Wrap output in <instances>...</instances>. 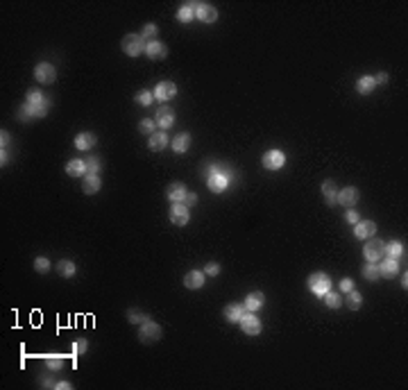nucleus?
Segmentation results:
<instances>
[{"label": "nucleus", "instance_id": "nucleus-35", "mask_svg": "<svg viewBox=\"0 0 408 390\" xmlns=\"http://www.w3.org/2000/svg\"><path fill=\"white\" fill-rule=\"evenodd\" d=\"M157 120L154 118H143V120L139 122V132L141 134H145V136H152L154 132H157Z\"/></svg>", "mask_w": 408, "mask_h": 390}, {"label": "nucleus", "instance_id": "nucleus-51", "mask_svg": "<svg viewBox=\"0 0 408 390\" xmlns=\"http://www.w3.org/2000/svg\"><path fill=\"white\" fill-rule=\"evenodd\" d=\"M41 385H43V388H54V383L48 379V376H45V379H41Z\"/></svg>", "mask_w": 408, "mask_h": 390}, {"label": "nucleus", "instance_id": "nucleus-36", "mask_svg": "<svg viewBox=\"0 0 408 390\" xmlns=\"http://www.w3.org/2000/svg\"><path fill=\"white\" fill-rule=\"evenodd\" d=\"M84 163H86V172H91V175H100V170H102V161L95 157L84 159Z\"/></svg>", "mask_w": 408, "mask_h": 390}, {"label": "nucleus", "instance_id": "nucleus-17", "mask_svg": "<svg viewBox=\"0 0 408 390\" xmlns=\"http://www.w3.org/2000/svg\"><path fill=\"white\" fill-rule=\"evenodd\" d=\"M148 148L152 150V152H161V150L168 148V132L163 129H157L152 136H148Z\"/></svg>", "mask_w": 408, "mask_h": 390}, {"label": "nucleus", "instance_id": "nucleus-5", "mask_svg": "<svg viewBox=\"0 0 408 390\" xmlns=\"http://www.w3.org/2000/svg\"><path fill=\"white\" fill-rule=\"evenodd\" d=\"M175 109L170 107V104H161V107H157V113H154V120H157L159 129H170L172 125H175Z\"/></svg>", "mask_w": 408, "mask_h": 390}, {"label": "nucleus", "instance_id": "nucleus-28", "mask_svg": "<svg viewBox=\"0 0 408 390\" xmlns=\"http://www.w3.org/2000/svg\"><path fill=\"white\" fill-rule=\"evenodd\" d=\"M374 89H376V84H374V77H372V75H363L361 80L356 82V91L361 95H370Z\"/></svg>", "mask_w": 408, "mask_h": 390}, {"label": "nucleus", "instance_id": "nucleus-11", "mask_svg": "<svg viewBox=\"0 0 408 390\" xmlns=\"http://www.w3.org/2000/svg\"><path fill=\"white\" fill-rule=\"evenodd\" d=\"M358 200H361V190L356 186H345L343 190H338V204H343L345 209L356 207Z\"/></svg>", "mask_w": 408, "mask_h": 390}, {"label": "nucleus", "instance_id": "nucleus-22", "mask_svg": "<svg viewBox=\"0 0 408 390\" xmlns=\"http://www.w3.org/2000/svg\"><path fill=\"white\" fill-rule=\"evenodd\" d=\"M166 195H168V200H170V202H184V198H186V186L181 184V181H172V184L168 186Z\"/></svg>", "mask_w": 408, "mask_h": 390}, {"label": "nucleus", "instance_id": "nucleus-10", "mask_svg": "<svg viewBox=\"0 0 408 390\" xmlns=\"http://www.w3.org/2000/svg\"><path fill=\"white\" fill-rule=\"evenodd\" d=\"M188 220H190L188 207H186L184 202H172V207H170V222H172V225L184 227Z\"/></svg>", "mask_w": 408, "mask_h": 390}, {"label": "nucleus", "instance_id": "nucleus-46", "mask_svg": "<svg viewBox=\"0 0 408 390\" xmlns=\"http://www.w3.org/2000/svg\"><path fill=\"white\" fill-rule=\"evenodd\" d=\"M352 288H354V281L349 279V277H345V279L340 281V290H343V293H349Z\"/></svg>", "mask_w": 408, "mask_h": 390}, {"label": "nucleus", "instance_id": "nucleus-32", "mask_svg": "<svg viewBox=\"0 0 408 390\" xmlns=\"http://www.w3.org/2000/svg\"><path fill=\"white\" fill-rule=\"evenodd\" d=\"M401 254H403V245L399 243V240H390L388 245H385V256L388 258H401Z\"/></svg>", "mask_w": 408, "mask_h": 390}, {"label": "nucleus", "instance_id": "nucleus-14", "mask_svg": "<svg viewBox=\"0 0 408 390\" xmlns=\"http://www.w3.org/2000/svg\"><path fill=\"white\" fill-rule=\"evenodd\" d=\"M229 177L227 175H222V172H216V175H211L207 179V186H209V190L211 193H225L227 188H229Z\"/></svg>", "mask_w": 408, "mask_h": 390}, {"label": "nucleus", "instance_id": "nucleus-21", "mask_svg": "<svg viewBox=\"0 0 408 390\" xmlns=\"http://www.w3.org/2000/svg\"><path fill=\"white\" fill-rule=\"evenodd\" d=\"M184 286H186V288H190V290L202 288V286H204V272H202V270H190V272H186Z\"/></svg>", "mask_w": 408, "mask_h": 390}, {"label": "nucleus", "instance_id": "nucleus-1", "mask_svg": "<svg viewBox=\"0 0 408 390\" xmlns=\"http://www.w3.org/2000/svg\"><path fill=\"white\" fill-rule=\"evenodd\" d=\"M161 336H163L161 324H157V322H152V320L141 322L139 340H141L143 345H154V343H159V340H161Z\"/></svg>", "mask_w": 408, "mask_h": 390}, {"label": "nucleus", "instance_id": "nucleus-30", "mask_svg": "<svg viewBox=\"0 0 408 390\" xmlns=\"http://www.w3.org/2000/svg\"><path fill=\"white\" fill-rule=\"evenodd\" d=\"M57 270H59V275H61V277H66V279H71V277H75L77 266L71 261V258H61V261L57 263Z\"/></svg>", "mask_w": 408, "mask_h": 390}, {"label": "nucleus", "instance_id": "nucleus-38", "mask_svg": "<svg viewBox=\"0 0 408 390\" xmlns=\"http://www.w3.org/2000/svg\"><path fill=\"white\" fill-rule=\"evenodd\" d=\"M136 102H139L141 107H150V104L154 102V93H150V91H139V93H136Z\"/></svg>", "mask_w": 408, "mask_h": 390}, {"label": "nucleus", "instance_id": "nucleus-24", "mask_svg": "<svg viewBox=\"0 0 408 390\" xmlns=\"http://www.w3.org/2000/svg\"><path fill=\"white\" fill-rule=\"evenodd\" d=\"M66 172H68V177H84L86 175L84 159H71V161L66 163Z\"/></svg>", "mask_w": 408, "mask_h": 390}, {"label": "nucleus", "instance_id": "nucleus-31", "mask_svg": "<svg viewBox=\"0 0 408 390\" xmlns=\"http://www.w3.org/2000/svg\"><path fill=\"white\" fill-rule=\"evenodd\" d=\"M361 275H363V279H367V281H379L381 279V272H379V266H376V263H365V266L361 268Z\"/></svg>", "mask_w": 408, "mask_h": 390}, {"label": "nucleus", "instance_id": "nucleus-37", "mask_svg": "<svg viewBox=\"0 0 408 390\" xmlns=\"http://www.w3.org/2000/svg\"><path fill=\"white\" fill-rule=\"evenodd\" d=\"M45 365H48L50 370H61V367H63V358L57 356V354H48V356H45Z\"/></svg>", "mask_w": 408, "mask_h": 390}, {"label": "nucleus", "instance_id": "nucleus-43", "mask_svg": "<svg viewBox=\"0 0 408 390\" xmlns=\"http://www.w3.org/2000/svg\"><path fill=\"white\" fill-rule=\"evenodd\" d=\"M204 275H209V277H218V275H220V266H218L216 261H209L207 266H204Z\"/></svg>", "mask_w": 408, "mask_h": 390}, {"label": "nucleus", "instance_id": "nucleus-13", "mask_svg": "<svg viewBox=\"0 0 408 390\" xmlns=\"http://www.w3.org/2000/svg\"><path fill=\"white\" fill-rule=\"evenodd\" d=\"M354 234H356V238H361V240L374 238V234H376V222H374V220H358L356 225H354Z\"/></svg>", "mask_w": 408, "mask_h": 390}, {"label": "nucleus", "instance_id": "nucleus-26", "mask_svg": "<svg viewBox=\"0 0 408 390\" xmlns=\"http://www.w3.org/2000/svg\"><path fill=\"white\" fill-rule=\"evenodd\" d=\"M170 145H172V150H175L177 154L186 152V150H188V145H190V134H188V132H181V134H177L175 139L170 141Z\"/></svg>", "mask_w": 408, "mask_h": 390}, {"label": "nucleus", "instance_id": "nucleus-3", "mask_svg": "<svg viewBox=\"0 0 408 390\" xmlns=\"http://www.w3.org/2000/svg\"><path fill=\"white\" fill-rule=\"evenodd\" d=\"M306 286H308V290H311L313 295L322 297L326 290H331V277L326 275V272H313V275H308Z\"/></svg>", "mask_w": 408, "mask_h": 390}, {"label": "nucleus", "instance_id": "nucleus-12", "mask_svg": "<svg viewBox=\"0 0 408 390\" xmlns=\"http://www.w3.org/2000/svg\"><path fill=\"white\" fill-rule=\"evenodd\" d=\"M195 18H199L202 23H216L218 9L211 3H195Z\"/></svg>", "mask_w": 408, "mask_h": 390}, {"label": "nucleus", "instance_id": "nucleus-34", "mask_svg": "<svg viewBox=\"0 0 408 390\" xmlns=\"http://www.w3.org/2000/svg\"><path fill=\"white\" fill-rule=\"evenodd\" d=\"M345 304H347V306L352 308V311H358V308L363 306V295L358 293V290H354V288H352V290L347 293V302H345Z\"/></svg>", "mask_w": 408, "mask_h": 390}, {"label": "nucleus", "instance_id": "nucleus-8", "mask_svg": "<svg viewBox=\"0 0 408 390\" xmlns=\"http://www.w3.org/2000/svg\"><path fill=\"white\" fill-rule=\"evenodd\" d=\"M261 163H263L265 170H279V168H284V163H286V154L281 152V150H267V152L261 157Z\"/></svg>", "mask_w": 408, "mask_h": 390}, {"label": "nucleus", "instance_id": "nucleus-33", "mask_svg": "<svg viewBox=\"0 0 408 390\" xmlns=\"http://www.w3.org/2000/svg\"><path fill=\"white\" fill-rule=\"evenodd\" d=\"M322 299H324V304L329 308H340L343 306V297H340V293H335V290H326V293L322 295Z\"/></svg>", "mask_w": 408, "mask_h": 390}, {"label": "nucleus", "instance_id": "nucleus-2", "mask_svg": "<svg viewBox=\"0 0 408 390\" xmlns=\"http://www.w3.org/2000/svg\"><path fill=\"white\" fill-rule=\"evenodd\" d=\"M145 45H148V41L141 34H125L120 41V48L127 57H139L141 52H145Z\"/></svg>", "mask_w": 408, "mask_h": 390}, {"label": "nucleus", "instance_id": "nucleus-25", "mask_svg": "<svg viewBox=\"0 0 408 390\" xmlns=\"http://www.w3.org/2000/svg\"><path fill=\"white\" fill-rule=\"evenodd\" d=\"M195 18V0L193 3H181L177 9V21L179 23H188Z\"/></svg>", "mask_w": 408, "mask_h": 390}, {"label": "nucleus", "instance_id": "nucleus-52", "mask_svg": "<svg viewBox=\"0 0 408 390\" xmlns=\"http://www.w3.org/2000/svg\"><path fill=\"white\" fill-rule=\"evenodd\" d=\"M7 161H9V154L5 152V148H3V154H0V163H3V166H5V163H7Z\"/></svg>", "mask_w": 408, "mask_h": 390}, {"label": "nucleus", "instance_id": "nucleus-53", "mask_svg": "<svg viewBox=\"0 0 408 390\" xmlns=\"http://www.w3.org/2000/svg\"><path fill=\"white\" fill-rule=\"evenodd\" d=\"M401 286H403V290L408 288V277H406V272H403V279H401Z\"/></svg>", "mask_w": 408, "mask_h": 390}, {"label": "nucleus", "instance_id": "nucleus-9", "mask_svg": "<svg viewBox=\"0 0 408 390\" xmlns=\"http://www.w3.org/2000/svg\"><path fill=\"white\" fill-rule=\"evenodd\" d=\"M177 95V86H175V82H168V80H163V82H159L157 86H154V100H161L163 104H168L172 98Z\"/></svg>", "mask_w": 408, "mask_h": 390}, {"label": "nucleus", "instance_id": "nucleus-15", "mask_svg": "<svg viewBox=\"0 0 408 390\" xmlns=\"http://www.w3.org/2000/svg\"><path fill=\"white\" fill-rule=\"evenodd\" d=\"M100 188H102V179H100V175H91V172H86L84 179H82V193L84 195H95Z\"/></svg>", "mask_w": 408, "mask_h": 390}, {"label": "nucleus", "instance_id": "nucleus-16", "mask_svg": "<svg viewBox=\"0 0 408 390\" xmlns=\"http://www.w3.org/2000/svg\"><path fill=\"white\" fill-rule=\"evenodd\" d=\"M145 54H148L150 59H166L168 57V48H166V43H161V41H148V45H145Z\"/></svg>", "mask_w": 408, "mask_h": 390}, {"label": "nucleus", "instance_id": "nucleus-45", "mask_svg": "<svg viewBox=\"0 0 408 390\" xmlns=\"http://www.w3.org/2000/svg\"><path fill=\"white\" fill-rule=\"evenodd\" d=\"M216 172H220V163H211V166H207L204 168V177H211V175H216Z\"/></svg>", "mask_w": 408, "mask_h": 390}, {"label": "nucleus", "instance_id": "nucleus-29", "mask_svg": "<svg viewBox=\"0 0 408 390\" xmlns=\"http://www.w3.org/2000/svg\"><path fill=\"white\" fill-rule=\"evenodd\" d=\"M45 102H48V95H45L43 91H39V89L27 91V95H25V104H32V107H36V104H45Z\"/></svg>", "mask_w": 408, "mask_h": 390}, {"label": "nucleus", "instance_id": "nucleus-44", "mask_svg": "<svg viewBox=\"0 0 408 390\" xmlns=\"http://www.w3.org/2000/svg\"><path fill=\"white\" fill-rule=\"evenodd\" d=\"M345 220H347L349 225H356V222L361 220V216H358V211H354V207H352V209H347V213H345Z\"/></svg>", "mask_w": 408, "mask_h": 390}, {"label": "nucleus", "instance_id": "nucleus-27", "mask_svg": "<svg viewBox=\"0 0 408 390\" xmlns=\"http://www.w3.org/2000/svg\"><path fill=\"white\" fill-rule=\"evenodd\" d=\"M245 315V306L243 304H227L225 306V317L229 322H240V317Z\"/></svg>", "mask_w": 408, "mask_h": 390}, {"label": "nucleus", "instance_id": "nucleus-19", "mask_svg": "<svg viewBox=\"0 0 408 390\" xmlns=\"http://www.w3.org/2000/svg\"><path fill=\"white\" fill-rule=\"evenodd\" d=\"M265 304V295L261 293V290H254V293H249L247 297H245V302H243V306H245V311H252V313H256L258 308Z\"/></svg>", "mask_w": 408, "mask_h": 390}, {"label": "nucleus", "instance_id": "nucleus-23", "mask_svg": "<svg viewBox=\"0 0 408 390\" xmlns=\"http://www.w3.org/2000/svg\"><path fill=\"white\" fill-rule=\"evenodd\" d=\"M95 143H98V139H95L93 132H82V134L75 136L77 150H91V148H95Z\"/></svg>", "mask_w": 408, "mask_h": 390}, {"label": "nucleus", "instance_id": "nucleus-41", "mask_svg": "<svg viewBox=\"0 0 408 390\" xmlns=\"http://www.w3.org/2000/svg\"><path fill=\"white\" fill-rule=\"evenodd\" d=\"M34 270L41 272V275H45V272L50 270V261H48L45 256H36V258H34Z\"/></svg>", "mask_w": 408, "mask_h": 390}, {"label": "nucleus", "instance_id": "nucleus-20", "mask_svg": "<svg viewBox=\"0 0 408 390\" xmlns=\"http://www.w3.org/2000/svg\"><path fill=\"white\" fill-rule=\"evenodd\" d=\"M379 272H381V277H385V279H392V277L399 272V261L397 258H388V256L381 258Z\"/></svg>", "mask_w": 408, "mask_h": 390}, {"label": "nucleus", "instance_id": "nucleus-40", "mask_svg": "<svg viewBox=\"0 0 408 390\" xmlns=\"http://www.w3.org/2000/svg\"><path fill=\"white\" fill-rule=\"evenodd\" d=\"M86 349H89V343H86V338H77L75 343H73V354H75V356H82V354H86Z\"/></svg>", "mask_w": 408, "mask_h": 390}, {"label": "nucleus", "instance_id": "nucleus-18", "mask_svg": "<svg viewBox=\"0 0 408 390\" xmlns=\"http://www.w3.org/2000/svg\"><path fill=\"white\" fill-rule=\"evenodd\" d=\"M322 195H324V204L326 207H333L338 204V188H335L333 179H324L322 181Z\"/></svg>", "mask_w": 408, "mask_h": 390}, {"label": "nucleus", "instance_id": "nucleus-47", "mask_svg": "<svg viewBox=\"0 0 408 390\" xmlns=\"http://www.w3.org/2000/svg\"><path fill=\"white\" fill-rule=\"evenodd\" d=\"M184 204H186V207H195V204H197V195H195V193H186Z\"/></svg>", "mask_w": 408, "mask_h": 390}, {"label": "nucleus", "instance_id": "nucleus-48", "mask_svg": "<svg viewBox=\"0 0 408 390\" xmlns=\"http://www.w3.org/2000/svg\"><path fill=\"white\" fill-rule=\"evenodd\" d=\"M54 388H57V390H71L73 383H71V381H57V383H54Z\"/></svg>", "mask_w": 408, "mask_h": 390}, {"label": "nucleus", "instance_id": "nucleus-39", "mask_svg": "<svg viewBox=\"0 0 408 390\" xmlns=\"http://www.w3.org/2000/svg\"><path fill=\"white\" fill-rule=\"evenodd\" d=\"M157 34H159V27L154 25V23H145V25H143V34H141V36H143V39L154 41V36H157Z\"/></svg>", "mask_w": 408, "mask_h": 390}, {"label": "nucleus", "instance_id": "nucleus-7", "mask_svg": "<svg viewBox=\"0 0 408 390\" xmlns=\"http://www.w3.org/2000/svg\"><path fill=\"white\" fill-rule=\"evenodd\" d=\"M240 329H243L247 336H258L263 331V324H261V320H258L256 313L245 311V315L240 317Z\"/></svg>", "mask_w": 408, "mask_h": 390}, {"label": "nucleus", "instance_id": "nucleus-42", "mask_svg": "<svg viewBox=\"0 0 408 390\" xmlns=\"http://www.w3.org/2000/svg\"><path fill=\"white\" fill-rule=\"evenodd\" d=\"M127 320L129 322H145V320H150V317L145 315V313H141L139 308H129V311H127Z\"/></svg>", "mask_w": 408, "mask_h": 390}, {"label": "nucleus", "instance_id": "nucleus-4", "mask_svg": "<svg viewBox=\"0 0 408 390\" xmlns=\"http://www.w3.org/2000/svg\"><path fill=\"white\" fill-rule=\"evenodd\" d=\"M363 256L367 263H379L381 258H385V243L379 238H367L365 247H363Z\"/></svg>", "mask_w": 408, "mask_h": 390}, {"label": "nucleus", "instance_id": "nucleus-6", "mask_svg": "<svg viewBox=\"0 0 408 390\" xmlns=\"http://www.w3.org/2000/svg\"><path fill=\"white\" fill-rule=\"evenodd\" d=\"M34 80L39 82V84H52V82L57 80V68H54L52 63H48V61L36 63V68H34Z\"/></svg>", "mask_w": 408, "mask_h": 390}, {"label": "nucleus", "instance_id": "nucleus-49", "mask_svg": "<svg viewBox=\"0 0 408 390\" xmlns=\"http://www.w3.org/2000/svg\"><path fill=\"white\" fill-rule=\"evenodd\" d=\"M385 82H388V75H385V73H379V75H374V84H376V86H379V84H385Z\"/></svg>", "mask_w": 408, "mask_h": 390}, {"label": "nucleus", "instance_id": "nucleus-50", "mask_svg": "<svg viewBox=\"0 0 408 390\" xmlns=\"http://www.w3.org/2000/svg\"><path fill=\"white\" fill-rule=\"evenodd\" d=\"M0 143H3V148L9 143V132H5V129L0 132Z\"/></svg>", "mask_w": 408, "mask_h": 390}]
</instances>
